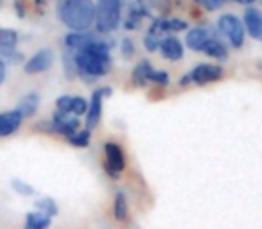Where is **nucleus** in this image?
<instances>
[{"label": "nucleus", "instance_id": "obj_9", "mask_svg": "<svg viewBox=\"0 0 262 229\" xmlns=\"http://www.w3.org/2000/svg\"><path fill=\"white\" fill-rule=\"evenodd\" d=\"M95 38H97V34H90L88 31H84V33L72 31V33H69L65 38H63V43H65L67 50L77 52V50H81V48L88 47V45H90Z\"/></svg>", "mask_w": 262, "mask_h": 229}, {"label": "nucleus", "instance_id": "obj_30", "mask_svg": "<svg viewBox=\"0 0 262 229\" xmlns=\"http://www.w3.org/2000/svg\"><path fill=\"white\" fill-rule=\"evenodd\" d=\"M13 6H15V11H16V15H18L20 18H24V16L27 15V9H26V4H24V0H15V2H13Z\"/></svg>", "mask_w": 262, "mask_h": 229}, {"label": "nucleus", "instance_id": "obj_17", "mask_svg": "<svg viewBox=\"0 0 262 229\" xmlns=\"http://www.w3.org/2000/svg\"><path fill=\"white\" fill-rule=\"evenodd\" d=\"M18 43V33L13 29H2L0 27V52L13 50Z\"/></svg>", "mask_w": 262, "mask_h": 229}, {"label": "nucleus", "instance_id": "obj_12", "mask_svg": "<svg viewBox=\"0 0 262 229\" xmlns=\"http://www.w3.org/2000/svg\"><path fill=\"white\" fill-rule=\"evenodd\" d=\"M160 52L165 59H169V61H180V59L183 58V45H182V41L174 36L162 38Z\"/></svg>", "mask_w": 262, "mask_h": 229}, {"label": "nucleus", "instance_id": "obj_11", "mask_svg": "<svg viewBox=\"0 0 262 229\" xmlns=\"http://www.w3.org/2000/svg\"><path fill=\"white\" fill-rule=\"evenodd\" d=\"M22 113L18 109L8 113H0V136H9L13 133L18 131V128L22 125Z\"/></svg>", "mask_w": 262, "mask_h": 229}, {"label": "nucleus", "instance_id": "obj_1", "mask_svg": "<svg viewBox=\"0 0 262 229\" xmlns=\"http://www.w3.org/2000/svg\"><path fill=\"white\" fill-rule=\"evenodd\" d=\"M110 47H112V41L97 36L88 47L74 52L76 73L84 83L92 84L110 72V65H112Z\"/></svg>", "mask_w": 262, "mask_h": 229}, {"label": "nucleus", "instance_id": "obj_20", "mask_svg": "<svg viewBox=\"0 0 262 229\" xmlns=\"http://www.w3.org/2000/svg\"><path fill=\"white\" fill-rule=\"evenodd\" d=\"M90 133L88 129H84V131H76L74 135L67 136L69 138V142L72 143L74 147H86L88 143H90Z\"/></svg>", "mask_w": 262, "mask_h": 229}, {"label": "nucleus", "instance_id": "obj_27", "mask_svg": "<svg viewBox=\"0 0 262 229\" xmlns=\"http://www.w3.org/2000/svg\"><path fill=\"white\" fill-rule=\"evenodd\" d=\"M120 52H122L124 58H131V56L135 54V43L129 38H124L122 43H120Z\"/></svg>", "mask_w": 262, "mask_h": 229}, {"label": "nucleus", "instance_id": "obj_6", "mask_svg": "<svg viewBox=\"0 0 262 229\" xmlns=\"http://www.w3.org/2000/svg\"><path fill=\"white\" fill-rule=\"evenodd\" d=\"M112 95V88H97V90L92 93V100L88 104L86 111V129L92 131L95 125L99 124L102 115V97H108Z\"/></svg>", "mask_w": 262, "mask_h": 229}, {"label": "nucleus", "instance_id": "obj_15", "mask_svg": "<svg viewBox=\"0 0 262 229\" xmlns=\"http://www.w3.org/2000/svg\"><path fill=\"white\" fill-rule=\"evenodd\" d=\"M38 104H40V97H38L36 93H29V95H26V97H22V100H20V104L16 109L22 113L24 118L33 117L38 109Z\"/></svg>", "mask_w": 262, "mask_h": 229}, {"label": "nucleus", "instance_id": "obj_21", "mask_svg": "<svg viewBox=\"0 0 262 229\" xmlns=\"http://www.w3.org/2000/svg\"><path fill=\"white\" fill-rule=\"evenodd\" d=\"M127 217V204H126V199H124L122 193H117L115 197V218L117 220H126Z\"/></svg>", "mask_w": 262, "mask_h": 229}, {"label": "nucleus", "instance_id": "obj_25", "mask_svg": "<svg viewBox=\"0 0 262 229\" xmlns=\"http://www.w3.org/2000/svg\"><path fill=\"white\" fill-rule=\"evenodd\" d=\"M72 100L74 97L72 95H63L56 100V108L58 111H63V113H72Z\"/></svg>", "mask_w": 262, "mask_h": 229}, {"label": "nucleus", "instance_id": "obj_29", "mask_svg": "<svg viewBox=\"0 0 262 229\" xmlns=\"http://www.w3.org/2000/svg\"><path fill=\"white\" fill-rule=\"evenodd\" d=\"M196 2L200 6H203L207 11H215V9H219L225 4V0H196Z\"/></svg>", "mask_w": 262, "mask_h": 229}, {"label": "nucleus", "instance_id": "obj_2", "mask_svg": "<svg viewBox=\"0 0 262 229\" xmlns=\"http://www.w3.org/2000/svg\"><path fill=\"white\" fill-rule=\"evenodd\" d=\"M58 18L72 31H90L95 23L94 0H58L56 6Z\"/></svg>", "mask_w": 262, "mask_h": 229}, {"label": "nucleus", "instance_id": "obj_14", "mask_svg": "<svg viewBox=\"0 0 262 229\" xmlns=\"http://www.w3.org/2000/svg\"><path fill=\"white\" fill-rule=\"evenodd\" d=\"M201 52H205V54L214 59H221V61L228 58V48L225 47V43H221L219 40H214V38H208Z\"/></svg>", "mask_w": 262, "mask_h": 229}, {"label": "nucleus", "instance_id": "obj_8", "mask_svg": "<svg viewBox=\"0 0 262 229\" xmlns=\"http://www.w3.org/2000/svg\"><path fill=\"white\" fill-rule=\"evenodd\" d=\"M52 61H54V54H52V50H49V48H41V50H38L33 58H29V61H27L26 66H24V70H26L27 73H31V75H34V73H41V72H45V70L51 68Z\"/></svg>", "mask_w": 262, "mask_h": 229}, {"label": "nucleus", "instance_id": "obj_4", "mask_svg": "<svg viewBox=\"0 0 262 229\" xmlns=\"http://www.w3.org/2000/svg\"><path fill=\"white\" fill-rule=\"evenodd\" d=\"M217 29L226 40L230 41L233 48H241L244 43V26L235 15L232 13H226V15H221L217 20Z\"/></svg>", "mask_w": 262, "mask_h": 229}, {"label": "nucleus", "instance_id": "obj_16", "mask_svg": "<svg viewBox=\"0 0 262 229\" xmlns=\"http://www.w3.org/2000/svg\"><path fill=\"white\" fill-rule=\"evenodd\" d=\"M51 225V217L41 211L38 213H29L26 218V227L24 229H47Z\"/></svg>", "mask_w": 262, "mask_h": 229}, {"label": "nucleus", "instance_id": "obj_23", "mask_svg": "<svg viewBox=\"0 0 262 229\" xmlns=\"http://www.w3.org/2000/svg\"><path fill=\"white\" fill-rule=\"evenodd\" d=\"M36 208L41 211V213L49 215V217H54V215L58 213V206H56L54 200H51V199H41V200H38Z\"/></svg>", "mask_w": 262, "mask_h": 229}, {"label": "nucleus", "instance_id": "obj_13", "mask_svg": "<svg viewBox=\"0 0 262 229\" xmlns=\"http://www.w3.org/2000/svg\"><path fill=\"white\" fill-rule=\"evenodd\" d=\"M208 38H210L208 29H205V27H194V29H190L189 33H187L185 43L190 50H203Z\"/></svg>", "mask_w": 262, "mask_h": 229}, {"label": "nucleus", "instance_id": "obj_28", "mask_svg": "<svg viewBox=\"0 0 262 229\" xmlns=\"http://www.w3.org/2000/svg\"><path fill=\"white\" fill-rule=\"evenodd\" d=\"M11 185H13V190H16V192L22 193V195H33V193H34V188H33V186L26 185V183L18 181V179H15V181H13Z\"/></svg>", "mask_w": 262, "mask_h": 229}, {"label": "nucleus", "instance_id": "obj_24", "mask_svg": "<svg viewBox=\"0 0 262 229\" xmlns=\"http://www.w3.org/2000/svg\"><path fill=\"white\" fill-rule=\"evenodd\" d=\"M88 111V102L84 100L83 97H74L72 100V115L79 117V115H84Z\"/></svg>", "mask_w": 262, "mask_h": 229}, {"label": "nucleus", "instance_id": "obj_26", "mask_svg": "<svg viewBox=\"0 0 262 229\" xmlns=\"http://www.w3.org/2000/svg\"><path fill=\"white\" fill-rule=\"evenodd\" d=\"M149 81H151V83L162 84V86H167V84H169V75H167V72H164V70H151Z\"/></svg>", "mask_w": 262, "mask_h": 229}, {"label": "nucleus", "instance_id": "obj_18", "mask_svg": "<svg viewBox=\"0 0 262 229\" xmlns=\"http://www.w3.org/2000/svg\"><path fill=\"white\" fill-rule=\"evenodd\" d=\"M151 70H153V66H151L149 61H140L139 65H137V68L133 70V81H135V84L144 86V84L149 81Z\"/></svg>", "mask_w": 262, "mask_h": 229}, {"label": "nucleus", "instance_id": "obj_32", "mask_svg": "<svg viewBox=\"0 0 262 229\" xmlns=\"http://www.w3.org/2000/svg\"><path fill=\"white\" fill-rule=\"evenodd\" d=\"M237 2H241V4H244V0H237Z\"/></svg>", "mask_w": 262, "mask_h": 229}, {"label": "nucleus", "instance_id": "obj_19", "mask_svg": "<svg viewBox=\"0 0 262 229\" xmlns=\"http://www.w3.org/2000/svg\"><path fill=\"white\" fill-rule=\"evenodd\" d=\"M160 41H162V36L158 33H155V31L149 27L146 36H144V47H146L149 52H155L157 48H160Z\"/></svg>", "mask_w": 262, "mask_h": 229}, {"label": "nucleus", "instance_id": "obj_5", "mask_svg": "<svg viewBox=\"0 0 262 229\" xmlns=\"http://www.w3.org/2000/svg\"><path fill=\"white\" fill-rule=\"evenodd\" d=\"M221 77H223V68H221V66L207 65V63H203V65H198L196 68L189 73V75L183 77L182 84L185 86V84H189V83H196V84L215 83V81H219Z\"/></svg>", "mask_w": 262, "mask_h": 229}, {"label": "nucleus", "instance_id": "obj_22", "mask_svg": "<svg viewBox=\"0 0 262 229\" xmlns=\"http://www.w3.org/2000/svg\"><path fill=\"white\" fill-rule=\"evenodd\" d=\"M164 27L165 33H176V31H185L187 29V22L180 18H164Z\"/></svg>", "mask_w": 262, "mask_h": 229}, {"label": "nucleus", "instance_id": "obj_31", "mask_svg": "<svg viewBox=\"0 0 262 229\" xmlns=\"http://www.w3.org/2000/svg\"><path fill=\"white\" fill-rule=\"evenodd\" d=\"M4 79H6V61H4V58L0 56V84L4 83Z\"/></svg>", "mask_w": 262, "mask_h": 229}, {"label": "nucleus", "instance_id": "obj_10", "mask_svg": "<svg viewBox=\"0 0 262 229\" xmlns=\"http://www.w3.org/2000/svg\"><path fill=\"white\" fill-rule=\"evenodd\" d=\"M244 29L251 38L262 41V11L255 8H248L244 11Z\"/></svg>", "mask_w": 262, "mask_h": 229}, {"label": "nucleus", "instance_id": "obj_3", "mask_svg": "<svg viewBox=\"0 0 262 229\" xmlns=\"http://www.w3.org/2000/svg\"><path fill=\"white\" fill-rule=\"evenodd\" d=\"M122 0H97L95 4V29L101 34H108L119 27Z\"/></svg>", "mask_w": 262, "mask_h": 229}, {"label": "nucleus", "instance_id": "obj_7", "mask_svg": "<svg viewBox=\"0 0 262 229\" xmlns=\"http://www.w3.org/2000/svg\"><path fill=\"white\" fill-rule=\"evenodd\" d=\"M106 152V170H108L110 177L117 179L120 175V172L124 170V154L120 150V147L113 142H108L104 145Z\"/></svg>", "mask_w": 262, "mask_h": 229}]
</instances>
